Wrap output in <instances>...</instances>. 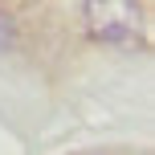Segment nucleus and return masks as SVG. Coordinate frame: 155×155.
<instances>
[{
    "mask_svg": "<svg viewBox=\"0 0 155 155\" xmlns=\"http://www.w3.org/2000/svg\"><path fill=\"white\" fill-rule=\"evenodd\" d=\"M82 21L102 45H135L143 33V8L139 0H86Z\"/></svg>",
    "mask_w": 155,
    "mask_h": 155,
    "instance_id": "f257e3e1",
    "label": "nucleus"
},
{
    "mask_svg": "<svg viewBox=\"0 0 155 155\" xmlns=\"http://www.w3.org/2000/svg\"><path fill=\"white\" fill-rule=\"evenodd\" d=\"M16 41H21V37H16V21L8 12H0V53H12Z\"/></svg>",
    "mask_w": 155,
    "mask_h": 155,
    "instance_id": "f03ea898",
    "label": "nucleus"
}]
</instances>
